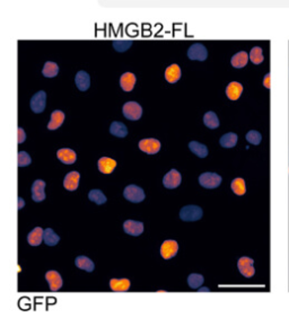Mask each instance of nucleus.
Returning a JSON list of instances; mask_svg holds the SVG:
<instances>
[{"label": "nucleus", "mask_w": 289, "mask_h": 318, "mask_svg": "<svg viewBox=\"0 0 289 318\" xmlns=\"http://www.w3.org/2000/svg\"><path fill=\"white\" fill-rule=\"evenodd\" d=\"M203 209L198 206H187L184 207L180 211V218L182 219L183 221H198L203 218Z\"/></svg>", "instance_id": "f257e3e1"}, {"label": "nucleus", "mask_w": 289, "mask_h": 318, "mask_svg": "<svg viewBox=\"0 0 289 318\" xmlns=\"http://www.w3.org/2000/svg\"><path fill=\"white\" fill-rule=\"evenodd\" d=\"M123 196L130 202L134 203H139V202L145 200V192L137 185H129L123 191Z\"/></svg>", "instance_id": "f03ea898"}, {"label": "nucleus", "mask_w": 289, "mask_h": 318, "mask_svg": "<svg viewBox=\"0 0 289 318\" xmlns=\"http://www.w3.org/2000/svg\"><path fill=\"white\" fill-rule=\"evenodd\" d=\"M123 115L128 120H131V121H137L141 118V114H143V108L139 105L138 103L136 102H128L125 103L122 108Z\"/></svg>", "instance_id": "7ed1b4c3"}, {"label": "nucleus", "mask_w": 289, "mask_h": 318, "mask_svg": "<svg viewBox=\"0 0 289 318\" xmlns=\"http://www.w3.org/2000/svg\"><path fill=\"white\" fill-rule=\"evenodd\" d=\"M237 267L239 273L245 278H252L255 274L254 268V261L253 259L248 256H243L237 262Z\"/></svg>", "instance_id": "20e7f679"}, {"label": "nucleus", "mask_w": 289, "mask_h": 318, "mask_svg": "<svg viewBox=\"0 0 289 318\" xmlns=\"http://www.w3.org/2000/svg\"><path fill=\"white\" fill-rule=\"evenodd\" d=\"M199 183L205 189H216L221 184V177L216 173H204L200 175Z\"/></svg>", "instance_id": "39448f33"}, {"label": "nucleus", "mask_w": 289, "mask_h": 318, "mask_svg": "<svg viewBox=\"0 0 289 318\" xmlns=\"http://www.w3.org/2000/svg\"><path fill=\"white\" fill-rule=\"evenodd\" d=\"M30 106L34 113H42L47 106V94L46 92L40 90L32 96Z\"/></svg>", "instance_id": "423d86ee"}, {"label": "nucleus", "mask_w": 289, "mask_h": 318, "mask_svg": "<svg viewBox=\"0 0 289 318\" xmlns=\"http://www.w3.org/2000/svg\"><path fill=\"white\" fill-rule=\"evenodd\" d=\"M188 57L190 60H197V61H205L208 57V51L201 43H194L188 50Z\"/></svg>", "instance_id": "0eeeda50"}, {"label": "nucleus", "mask_w": 289, "mask_h": 318, "mask_svg": "<svg viewBox=\"0 0 289 318\" xmlns=\"http://www.w3.org/2000/svg\"><path fill=\"white\" fill-rule=\"evenodd\" d=\"M177 251H179V244L175 240L172 239L165 240L161 246V255L163 259L165 260H171L172 257L177 254Z\"/></svg>", "instance_id": "6e6552de"}, {"label": "nucleus", "mask_w": 289, "mask_h": 318, "mask_svg": "<svg viewBox=\"0 0 289 318\" xmlns=\"http://www.w3.org/2000/svg\"><path fill=\"white\" fill-rule=\"evenodd\" d=\"M139 148L141 151H144L148 155H154L161 149V142L157 139H143L139 142Z\"/></svg>", "instance_id": "1a4fd4ad"}, {"label": "nucleus", "mask_w": 289, "mask_h": 318, "mask_svg": "<svg viewBox=\"0 0 289 318\" xmlns=\"http://www.w3.org/2000/svg\"><path fill=\"white\" fill-rule=\"evenodd\" d=\"M182 176L176 169H172V171L168 172L164 178H163V184L166 189H175L177 186L181 184Z\"/></svg>", "instance_id": "9d476101"}, {"label": "nucleus", "mask_w": 289, "mask_h": 318, "mask_svg": "<svg viewBox=\"0 0 289 318\" xmlns=\"http://www.w3.org/2000/svg\"><path fill=\"white\" fill-rule=\"evenodd\" d=\"M46 182L42 179H36L32 185V199L35 202H41L46 199Z\"/></svg>", "instance_id": "9b49d317"}, {"label": "nucleus", "mask_w": 289, "mask_h": 318, "mask_svg": "<svg viewBox=\"0 0 289 318\" xmlns=\"http://www.w3.org/2000/svg\"><path fill=\"white\" fill-rule=\"evenodd\" d=\"M46 280L49 282L51 291H58V290L62 287L63 281L62 278L57 271H49L46 274Z\"/></svg>", "instance_id": "f8f14e48"}, {"label": "nucleus", "mask_w": 289, "mask_h": 318, "mask_svg": "<svg viewBox=\"0 0 289 318\" xmlns=\"http://www.w3.org/2000/svg\"><path fill=\"white\" fill-rule=\"evenodd\" d=\"M123 230L128 235L139 236L144 232V224L143 222H139V221L127 220L123 222Z\"/></svg>", "instance_id": "ddd939ff"}, {"label": "nucleus", "mask_w": 289, "mask_h": 318, "mask_svg": "<svg viewBox=\"0 0 289 318\" xmlns=\"http://www.w3.org/2000/svg\"><path fill=\"white\" fill-rule=\"evenodd\" d=\"M243 93L242 84L237 83V81H232L226 87V95L231 101H237L241 97Z\"/></svg>", "instance_id": "4468645a"}, {"label": "nucleus", "mask_w": 289, "mask_h": 318, "mask_svg": "<svg viewBox=\"0 0 289 318\" xmlns=\"http://www.w3.org/2000/svg\"><path fill=\"white\" fill-rule=\"evenodd\" d=\"M80 174L78 172H70L66 175V177L63 179V186L64 189L68 191H75L78 188Z\"/></svg>", "instance_id": "2eb2a0df"}, {"label": "nucleus", "mask_w": 289, "mask_h": 318, "mask_svg": "<svg viewBox=\"0 0 289 318\" xmlns=\"http://www.w3.org/2000/svg\"><path fill=\"white\" fill-rule=\"evenodd\" d=\"M57 156L60 162L67 164V165L74 164L76 162V158H77L76 152L73 149H69V148H63V149L58 150Z\"/></svg>", "instance_id": "dca6fc26"}, {"label": "nucleus", "mask_w": 289, "mask_h": 318, "mask_svg": "<svg viewBox=\"0 0 289 318\" xmlns=\"http://www.w3.org/2000/svg\"><path fill=\"white\" fill-rule=\"evenodd\" d=\"M97 166H99L101 173L111 174L114 171V168L117 167V162L112 158L102 157L99 161V163H97Z\"/></svg>", "instance_id": "f3484780"}, {"label": "nucleus", "mask_w": 289, "mask_h": 318, "mask_svg": "<svg viewBox=\"0 0 289 318\" xmlns=\"http://www.w3.org/2000/svg\"><path fill=\"white\" fill-rule=\"evenodd\" d=\"M76 86L78 87V89L81 92H85L90 88L91 86V78L90 75L86 73V71H78L77 75H76Z\"/></svg>", "instance_id": "a211bd4d"}, {"label": "nucleus", "mask_w": 289, "mask_h": 318, "mask_svg": "<svg viewBox=\"0 0 289 318\" xmlns=\"http://www.w3.org/2000/svg\"><path fill=\"white\" fill-rule=\"evenodd\" d=\"M45 239V230L41 227L34 228L27 236V242L32 246H39Z\"/></svg>", "instance_id": "6ab92c4d"}, {"label": "nucleus", "mask_w": 289, "mask_h": 318, "mask_svg": "<svg viewBox=\"0 0 289 318\" xmlns=\"http://www.w3.org/2000/svg\"><path fill=\"white\" fill-rule=\"evenodd\" d=\"M181 76H182L181 68H180L176 63L171 64L165 71V78L168 83H171V84H174V83H176V81H179L180 78H181Z\"/></svg>", "instance_id": "aec40b11"}, {"label": "nucleus", "mask_w": 289, "mask_h": 318, "mask_svg": "<svg viewBox=\"0 0 289 318\" xmlns=\"http://www.w3.org/2000/svg\"><path fill=\"white\" fill-rule=\"evenodd\" d=\"M136 76L132 73H125L120 78V85L124 92H131L136 85Z\"/></svg>", "instance_id": "412c9836"}, {"label": "nucleus", "mask_w": 289, "mask_h": 318, "mask_svg": "<svg viewBox=\"0 0 289 318\" xmlns=\"http://www.w3.org/2000/svg\"><path fill=\"white\" fill-rule=\"evenodd\" d=\"M249 59H250V57H249L248 52L239 51L236 54H234V56L232 57L231 63H232V65H233L234 68L241 69V68H244L245 65L248 64Z\"/></svg>", "instance_id": "4be33fe9"}, {"label": "nucleus", "mask_w": 289, "mask_h": 318, "mask_svg": "<svg viewBox=\"0 0 289 318\" xmlns=\"http://www.w3.org/2000/svg\"><path fill=\"white\" fill-rule=\"evenodd\" d=\"M63 121H64V113L61 111H59V109H57V111H53L51 114L50 122H49V124H48V129L49 130H57L58 128L61 127Z\"/></svg>", "instance_id": "5701e85b"}, {"label": "nucleus", "mask_w": 289, "mask_h": 318, "mask_svg": "<svg viewBox=\"0 0 289 318\" xmlns=\"http://www.w3.org/2000/svg\"><path fill=\"white\" fill-rule=\"evenodd\" d=\"M110 288L116 292L127 291L130 288V281L128 279H112L110 281Z\"/></svg>", "instance_id": "b1692460"}, {"label": "nucleus", "mask_w": 289, "mask_h": 318, "mask_svg": "<svg viewBox=\"0 0 289 318\" xmlns=\"http://www.w3.org/2000/svg\"><path fill=\"white\" fill-rule=\"evenodd\" d=\"M189 148L194 155H197L200 158H205L208 156V148L198 141H191L189 144Z\"/></svg>", "instance_id": "393cba45"}, {"label": "nucleus", "mask_w": 289, "mask_h": 318, "mask_svg": "<svg viewBox=\"0 0 289 318\" xmlns=\"http://www.w3.org/2000/svg\"><path fill=\"white\" fill-rule=\"evenodd\" d=\"M231 188L234 193L238 196H242L247 193V184H245V180L242 177H236L235 179H233Z\"/></svg>", "instance_id": "a878e982"}, {"label": "nucleus", "mask_w": 289, "mask_h": 318, "mask_svg": "<svg viewBox=\"0 0 289 318\" xmlns=\"http://www.w3.org/2000/svg\"><path fill=\"white\" fill-rule=\"evenodd\" d=\"M75 263H76V266H77L78 268H80V270H85L87 272L94 271V268H95L94 263H93V261L86 256H78L77 259H76Z\"/></svg>", "instance_id": "bb28decb"}, {"label": "nucleus", "mask_w": 289, "mask_h": 318, "mask_svg": "<svg viewBox=\"0 0 289 318\" xmlns=\"http://www.w3.org/2000/svg\"><path fill=\"white\" fill-rule=\"evenodd\" d=\"M219 144L224 148L235 147L237 144V134L234 132H228L226 134H224L219 140Z\"/></svg>", "instance_id": "cd10ccee"}, {"label": "nucleus", "mask_w": 289, "mask_h": 318, "mask_svg": "<svg viewBox=\"0 0 289 318\" xmlns=\"http://www.w3.org/2000/svg\"><path fill=\"white\" fill-rule=\"evenodd\" d=\"M110 132L118 138H124L128 134V129L121 122H113L110 127Z\"/></svg>", "instance_id": "c85d7f7f"}, {"label": "nucleus", "mask_w": 289, "mask_h": 318, "mask_svg": "<svg viewBox=\"0 0 289 318\" xmlns=\"http://www.w3.org/2000/svg\"><path fill=\"white\" fill-rule=\"evenodd\" d=\"M204 123L209 129H216L219 127V119L215 112H207L204 117Z\"/></svg>", "instance_id": "c756f323"}, {"label": "nucleus", "mask_w": 289, "mask_h": 318, "mask_svg": "<svg viewBox=\"0 0 289 318\" xmlns=\"http://www.w3.org/2000/svg\"><path fill=\"white\" fill-rule=\"evenodd\" d=\"M249 57H250L251 62L254 63V64L262 63V62H263V60H264L262 48H260V47H254V48H252V49H251V51H250Z\"/></svg>", "instance_id": "7c9ffc66"}, {"label": "nucleus", "mask_w": 289, "mask_h": 318, "mask_svg": "<svg viewBox=\"0 0 289 318\" xmlns=\"http://www.w3.org/2000/svg\"><path fill=\"white\" fill-rule=\"evenodd\" d=\"M58 73H59V67L56 62L48 61L46 62L45 67H43L42 69L43 76L48 77V78H53V77H56L58 75Z\"/></svg>", "instance_id": "2f4dec72"}, {"label": "nucleus", "mask_w": 289, "mask_h": 318, "mask_svg": "<svg viewBox=\"0 0 289 318\" xmlns=\"http://www.w3.org/2000/svg\"><path fill=\"white\" fill-rule=\"evenodd\" d=\"M59 240L60 237L51 228H48L45 230V239H43V242H45L48 246L57 245L59 243Z\"/></svg>", "instance_id": "473e14b6"}, {"label": "nucleus", "mask_w": 289, "mask_h": 318, "mask_svg": "<svg viewBox=\"0 0 289 318\" xmlns=\"http://www.w3.org/2000/svg\"><path fill=\"white\" fill-rule=\"evenodd\" d=\"M88 199L99 206L104 205L106 202V196L100 190H92L88 193Z\"/></svg>", "instance_id": "72a5a7b5"}, {"label": "nucleus", "mask_w": 289, "mask_h": 318, "mask_svg": "<svg viewBox=\"0 0 289 318\" xmlns=\"http://www.w3.org/2000/svg\"><path fill=\"white\" fill-rule=\"evenodd\" d=\"M204 283V277L198 273H192L188 277V284L190 288L198 289L199 287L203 286Z\"/></svg>", "instance_id": "f704fd0d"}, {"label": "nucleus", "mask_w": 289, "mask_h": 318, "mask_svg": "<svg viewBox=\"0 0 289 318\" xmlns=\"http://www.w3.org/2000/svg\"><path fill=\"white\" fill-rule=\"evenodd\" d=\"M245 138H247V141H249L250 144H252L254 146L260 145L261 141H262V135H261L259 131H255V130L249 131L247 135H245Z\"/></svg>", "instance_id": "c9c22d12"}, {"label": "nucleus", "mask_w": 289, "mask_h": 318, "mask_svg": "<svg viewBox=\"0 0 289 318\" xmlns=\"http://www.w3.org/2000/svg\"><path fill=\"white\" fill-rule=\"evenodd\" d=\"M32 163V159L30 157V155L25 151H19L18 156H17V164L18 167H25L29 166L30 164Z\"/></svg>", "instance_id": "e433bc0d"}, {"label": "nucleus", "mask_w": 289, "mask_h": 318, "mask_svg": "<svg viewBox=\"0 0 289 318\" xmlns=\"http://www.w3.org/2000/svg\"><path fill=\"white\" fill-rule=\"evenodd\" d=\"M132 46L131 41H117L113 42V48L116 49L118 52H124Z\"/></svg>", "instance_id": "4c0bfd02"}, {"label": "nucleus", "mask_w": 289, "mask_h": 318, "mask_svg": "<svg viewBox=\"0 0 289 318\" xmlns=\"http://www.w3.org/2000/svg\"><path fill=\"white\" fill-rule=\"evenodd\" d=\"M270 73H268L266 74L265 76H264V78H263V86L265 87L266 89H270L271 88V83H270Z\"/></svg>", "instance_id": "58836bf2"}, {"label": "nucleus", "mask_w": 289, "mask_h": 318, "mask_svg": "<svg viewBox=\"0 0 289 318\" xmlns=\"http://www.w3.org/2000/svg\"><path fill=\"white\" fill-rule=\"evenodd\" d=\"M17 134H18V144H21V142H23L24 140H25V132H24V130L21 129V128H18L17 129Z\"/></svg>", "instance_id": "ea45409f"}]
</instances>
